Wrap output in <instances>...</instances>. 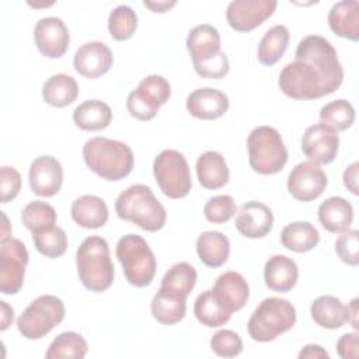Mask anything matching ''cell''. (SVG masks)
I'll return each mask as SVG.
<instances>
[{"mask_svg": "<svg viewBox=\"0 0 359 359\" xmlns=\"http://www.w3.org/2000/svg\"><path fill=\"white\" fill-rule=\"evenodd\" d=\"M344 80V69L332 43L321 35L304 36L278 79L280 91L293 100H317L332 94Z\"/></svg>", "mask_w": 359, "mask_h": 359, "instance_id": "obj_1", "label": "cell"}, {"mask_svg": "<svg viewBox=\"0 0 359 359\" xmlns=\"http://www.w3.org/2000/svg\"><path fill=\"white\" fill-rule=\"evenodd\" d=\"M86 165L105 181H119L133 168L132 149L119 140L95 136L83 146Z\"/></svg>", "mask_w": 359, "mask_h": 359, "instance_id": "obj_2", "label": "cell"}, {"mask_svg": "<svg viewBox=\"0 0 359 359\" xmlns=\"http://www.w3.org/2000/svg\"><path fill=\"white\" fill-rule=\"evenodd\" d=\"M115 212L119 219L150 233L161 230L167 219L164 206L144 184H133L122 191L115 201Z\"/></svg>", "mask_w": 359, "mask_h": 359, "instance_id": "obj_3", "label": "cell"}, {"mask_svg": "<svg viewBox=\"0 0 359 359\" xmlns=\"http://www.w3.org/2000/svg\"><path fill=\"white\" fill-rule=\"evenodd\" d=\"M76 266L79 279L86 289L100 293L111 287L115 268L105 238L100 236L84 238L76 251Z\"/></svg>", "mask_w": 359, "mask_h": 359, "instance_id": "obj_4", "label": "cell"}, {"mask_svg": "<svg viewBox=\"0 0 359 359\" xmlns=\"http://www.w3.org/2000/svg\"><path fill=\"white\" fill-rule=\"evenodd\" d=\"M296 323L294 306L282 297L264 299L251 314L247 330L258 342H269L292 330Z\"/></svg>", "mask_w": 359, "mask_h": 359, "instance_id": "obj_5", "label": "cell"}, {"mask_svg": "<svg viewBox=\"0 0 359 359\" xmlns=\"http://www.w3.org/2000/svg\"><path fill=\"white\" fill-rule=\"evenodd\" d=\"M250 167L261 175L278 174L287 163V150L280 133L272 126L254 128L247 139Z\"/></svg>", "mask_w": 359, "mask_h": 359, "instance_id": "obj_6", "label": "cell"}, {"mask_svg": "<svg viewBox=\"0 0 359 359\" xmlns=\"http://www.w3.org/2000/svg\"><path fill=\"white\" fill-rule=\"evenodd\" d=\"M115 254L122 265L126 280L132 286L146 287L151 283L156 275L157 261L142 236L126 234L121 237L116 243Z\"/></svg>", "mask_w": 359, "mask_h": 359, "instance_id": "obj_7", "label": "cell"}, {"mask_svg": "<svg viewBox=\"0 0 359 359\" xmlns=\"http://www.w3.org/2000/svg\"><path fill=\"white\" fill-rule=\"evenodd\" d=\"M65 314V304L57 296L41 294L18 317L17 328L27 339H41L63 321Z\"/></svg>", "mask_w": 359, "mask_h": 359, "instance_id": "obj_8", "label": "cell"}, {"mask_svg": "<svg viewBox=\"0 0 359 359\" xmlns=\"http://www.w3.org/2000/svg\"><path fill=\"white\" fill-rule=\"evenodd\" d=\"M153 174L161 192L171 199L187 196L192 188V178L187 158L182 153L168 149L157 154Z\"/></svg>", "mask_w": 359, "mask_h": 359, "instance_id": "obj_9", "label": "cell"}, {"mask_svg": "<svg viewBox=\"0 0 359 359\" xmlns=\"http://www.w3.org/2000/svg\"><path fill=\"white\" fill-rule=\"evenodd\" d=\"M28 250L25 244L14 237L0 241V292L15 294L24 285L28 265Z\"/></svg>", "mask_w": 359, "mask_h": 359, "instance_id": "obj_10", "label": "cell"}, {"mask_svg": "<svg viewBox=\"0 0 359 359\" xmlns=\"http://www.w3.org/2000/svg\"><path fill=\"white\" fill-rule=\"evenodd\" d=\"M328 180L323 168L311 161L296 164L287 177V191L300 202L317 199L327 188Z\"/></svg>", "mask_w": 359, "mask_h": 359, "instance_id": "obj_11", "label": "cell"}, {"mask_svg": "<svg viewBox=\"0 0 359 359\" xmlns=\"http://www.w3.org/2000/svg\"><path fill=\"white\" fill-rule=\"evenodd\" d=\"M276 6V0H234L227 6L226 20L233 29L248 32L269 18Z\"/></svg>", "mask_w": 359, "mask_h": 359, "instance_id": "obj_12", "label": "cell"}, {"mask_svg": "<svg viewBox=\"0 0 359 359\" xmlns=\"http://www.w3.org/2000/svg\"><path fill=\"white\" fill-rule=\"evenodd\" d=\"M339 149L338 132L316 123L309 126L302 137V150L314 164H330L335 160Z\"/></svg>", "mask_w": 359, "mask_h": 359, "instance_id": "obj_13", "label": "cell"}, {"mask_svg": "<svg viewBox=\"0 0 359 359\" xmlns=\"http://www.w3.org/2000/svg\"><path fill=\"white\" fill-rule=\"evenodd\" d=\"M34 39L38 50L48 59L63 56L69 48L70 35L65 22L57 17H43L34 28Z\"/></svg>", "mask_w": 359, "mask_h": 359, "instance_id": "obj_14", "label": "cell"}, {"mask_svg": "<svg viewBox=\"0 0 359 359\" xmlns=\"http://www.w3.org/2000/svg\"><path fill=\"white\" fill-rule=\"evenodd\" d=\"M28 180L35 195L43 198L55 196L63 184L62 164L53 156H39L29 165Z\"/></svg>", "mask_w": 359, "mask_h": 359, "instance_id": "obj_15", "label": "cell"}, {"mask_svg": "<svg viewBox=\"0 0 359 359\" xmlns=\"http://www.w3.org/2000/svg\"><path fill=\"white\" fill-rule=\"evenodd\" d=\"M114 63V55L108 45L100 41L83 43L74 53L73 66L76 72L87 79L105 74Z\"/></svg>", "mask_w": 359, "mask_h": 359, "instance_id": "obj_16", "label": "cell"}, {"mask_svg": "<svg viewBox=\"0 0 359 359\" xmlns=\"http://www.w3.org/2000/svg\"><path fill=\"white\" fill-rule=\"evenodd\" d=\"M215 299L229 313L241 310L250 297V286L244 276L236 271L222 273L212 289Z\"/></svg>", "mask_w": 359, "mask_h": 359, "instance_id": "obj_17", "label": "cell"}, {"mask_svg": "<svg viewBox=\"0 0 359 359\" xmlns=\"http://www.w3.org/2000/svg\"><path fill=\"white\" fill-rule=\"evenodd\" d=\"M234 226L247 238H262L272 230L273 213L266 205L250 201L240 206Z\"/></svg>", "mask_w": 359, "mask_h": 359, "instance_id": "obj_18", "label": "cell"}, {"mask_svg": "<svg viewBox=\"0 0 359 359\" xmlns=\"http://www.w3.org/2000/svg\"><path fill=\"white\" fill-rule=\"evenodd\" d=\"M187 111L198 119L213 121L223 116L229 109L227 95L212 87H202L194 90L185 102Z\"/></svg>", "mask_w": 359, "mask_h": 359, "instance_id": "obj_19", "label": "cell"}, {"mask_svg": "<svg viewBox=\"0 0 359 359\" xmlns=\"http://www.w3.org/2000/svg\"><path fill=\"white\" fill-rule=\"evenodd\" d=\"M299 278V268L296 262L282 254L272 255L264 266V280L266 287L273 292L286 293L292 290Z\"/></svg>", "mask_w": 359, "mask_h": 359, "instance_id": "obj_20", "label": "cell"}, {"mask_svg": "<svg viewBox=\"0 0 359 359\" xmlns=\"http://www.w3.org/2000/svg\"><path fill=\"white\" fill-rule=\"evenodd\" d=\"M331 31L351 41L359 39V3L356 0H342L335 3L328 13Z\"/></svg>", "mask_w": 359, "mask_h": 359, "instance_id": "obj_21", "label": "cell"}, {"mask_svg": "<svg viewBox=\"0 0 359 359\" xmlns=\"http://www.w3.org/2000/svg\"><path fill=\"white\" fill-rule=\"evenodd\" d=\"M72 219L83 229H100L108 220V206L97 195H83L73 201Z\"/></svg>", "mask_w": 359, "mask_h": 359, "instance_id": "obj_22", "label": "cell"}, {"mask_svg": "<svg viewBox=\"0 0 359 359\" xmlns=\"http://www.w3.org/2000/svg\"><path fill=\"white\" fill-rule=\"evenodd\" d=\"M318 220L327 231L341 234L349 230L353 222L352 205L341 196L327 198L318 206Z\"/></svg>", "mask_w": 359, "mask_h": 359, "instance_id": "obj_23", "label": "cell"}, {"mask_svg": "<svg viewBox=\"0 0 359 359\" xmlns=\"http://www.w3.org/2000/svg\"><path fill=\"white\" fill-rule=\"evenodd\" d=\"M196 175L199 184L206 189H219L229 182V167L219 151H205L196 160Z\"/></svg>", "mask_w": 359, "mask_h": 359, "instance_id": "obj_24", "label": "cell"}, {"mask_svg": "<svg viewBox=\"0 0 359 359\" xmlns=\"http://www.w3.org/2000/svg\"><path fill=\"white\" fill-rule=\"evenodd\" d=\"M187 49L192 57V63L210 59L220 53V34L209 24L194 27L187 36Z\"/></svg>", "mask_w": 359, "mask_h": 359, "instance_id": "obj_25", "label": "cell"}, {"mask_svg": "<svg viewBox=\"0 0 359 359\" xmlns=\"http://www.w3.org/2000/svg\"><path fill=\"white\" fill-rule=\"evenodd\" d=\"M313 321L327 330L341 328L348 321L346 306L335 296L324 294L313 300L310 306Z\"/></svg>", "mask_w": 359, "mask_h": 359, "instance_id": "obj_26", "label": "cell"}, {"mask_svg": "<svg viewBox=\"0 0 359 359\" xmlns=\"http://www.w3.org/2000/svg\"><path fill=\"white\" fill-rule=\"evenodd\" d=\"M199 259L209 268H219L227 262L230 241L222 231H203L196 240Z\"/></svg>", "mask_w": 359, "mask_h": 359, "instance_id": "obj_27", "label": "cell"}, {"mask_svg": "<svg viewBox=\"0 0 359 359\" xmlns=\"http://www.w3.org/2000/svg\"><path fill=\"white\" fill-rule=\"evenodd\" d=\"M79 95L77 81L65 73L50 76L42 87L43 101L55 108H63L73 104Z\"/></svg>", "mask_w": 359, "mask_h": 359, "instance_id": "obj_28", "label": "cell"}, {"mask_svg": "<svg viewBox=\"0 0 359 359\" xmlns=\"http://www.w3.org/2000/svg\"><path fill=\"white\" fill-rule=\"evenodd\" d=\"M73 121L77 128L88 132L105 129L112 121L109 105L100 100H87L73 111Z\"/></svg>", "mask_w": 359, "mask_h": 359, "instance_id": "obj_29", "label": "cell"}, {"mask_svg": "<svg viewBox=\"0 0 359 359\" xmlns=\"http://www.w3.org/2000/svg\"><path fill=\"white\" fill-rule=\"evenodd\" d=\"M320 241L318 230L310 222H293L280 231V243L293 252L311 251Z\"/></svg>", "mask_w": 359, "mask_h": 359, "instance_id": "obj_30", "label": "cell"}, {"mask_svg": "<svg viewBox=\"0 0 359 359\" xmlns=\"http://www.w3.org/2000/svg\"><path fill=\"white\" fill-rule=\"evenodd\" d=\"M196 278V269L191 264L177 262L164 273L160 290L187 300V297L195 287Z\"/></svg>", "mask_w": 359, "mask_h": 359, "instance_id": "obj_31", "label": "cell"}, {"mask_svg": "<svg viewBox=\"0 0 359 359\" xmlns=\"http://www.w3.org/2000/svg\"><path fill=\"white\" fill-rule=\"evenodd\" d=\"M289 29L287 27L278 24L269 28L259 41L258 45V60L264 66H273L278 63L289 45Z\"/></svg>", "mask_w": 359, "mask_h": 359, "instance_id": "obj_32", "label": "cell"}, {"mask_svg": "<svg viewBox=\"0 0 359 359\" xmlns=\"http://www.w3.org/2000/svg\"><path fill=\"white\" fill-rule=\"evenodd\" d=\"M150 311L153 318L158 323L164 325H172L185 317L187 300L158 289L151 300Z\"/></svg>", "mask_w": 359, "mask_h": 359, "instance_id": "obj_33", "label": "cell"}, {"mask_svg": "<svg viewBox=\"0 0 359 359\" xmlns=\"http://www.w3.org/2000/svg\"><path fill=\"white\" fill-rule=\"evenodd\" d=\"M194 314L202 325L209 328L222 327L231 317V313H229L224 307H222L220 303L215 299L212 289L202 292L196 297L194 304Z\"/></svg>", "mask_w": 359, "mask_h": 359, "instance_id": "obj_34", "label": "cell"}, {"mask_svg": "<svg viewBox=\"0 0 359 359\" xmlns=\"http://www.w3.org/2000/svg\"><path fill=\"white\" fill-rule=\"evenodd\" d=\"M87 341L74 331H66L59 334L49 345L45 358L46 359H62L73 358L83 359L87 355Z\"/></svg>", "mask_w": 359, "mask_h": 359, "instance_id": "obj_35", "label": "cell"}, {"mask_svg": "<svg viewBox=\"0 0 359 359\" xmlns=\"http://www.w3.org/2000/svg\"><path fill=\"white\" fill-rule=\"evenodd\" d=\"M56 220V210L52 205L43 201H32L21 212V222L32 234L53 227Z\"/></svg>", "mask_w": 359, "mask_h": 359, "instance_id": "obj_36", "label": "cell"}, {"mask_svg": "<svg viewBox=\"0 0 359 359\" xmlns=\"http://www.w3.org/2000/svg\"><path fill=\"white\" fill-rule=\"evenodd\" d=\"M320 123L335 132L346 130L355 121V109L346 100H334L320 109Z\"/></svg>", "mask_w": 359, "mask_h": 359, "instance_id": "obj_37", "label": "cell"}, {"mask_svg": "<svg viewBox=\"0 0 359 359\" xmlns=\"http://www.w3.org/2000/svg\"><path fill=\"white\" fill-rule=\"evenodd\" d=\"M137 28V15L126 4L116 6L108 17V31L116 41L129 39Z\"/></svg>", "mask_w": 359, "mask_h": 359, "instance_id": "obj_38", "label": "cell"}, {"mask_svg": "<svg viewBox=\"0 0 359 359\" xmlns=\"http://www.w3.org/2000/svg\"><path fill=\"white\" fill-rule=\"evenodd\" d=\"M32 241L38 252L46 258H59L67 250V236L63 229L53 226L45 231L32 234Z\"/></svg>", "mask_w": 359, "mask_h": 359, "instance_id": "obj_39", "label": "cell"}, {"mask_svg": "<svg viewBox=\"0 0 359 359\" xmlns=\"http://www.w3.org/2000/svg\"><path fill=\"white\" fill-rule=\"evenodd\" d=\"M160 107L161 105L158 102H156L153 98L144 94L140 88L130 91L126 98L128 112L137 121L146 122L153 119L157 115Z\"/></svg>", "mask_w": 359, "mask_h": 359, "instance_id": "obj_40", "label": "cell"}, {"mask_svg": "<svg viewBox=\"0 0 359 359\" xmlns=\"http://www.w3.org/2000/svg\"><path fill=\"white\" fill-rule=\"evenodd\" d=\"M237 212L233 196L230 195H216L203 206V213L208 222L215 224H223L229 222Z\"/></svg>", "mask_w": 359, "mask_h": 359, "instance_id": "obj_41", "label": "cell"}, {"mask_svg": "<svg viewBox=\"0 0 359 359\" xmlns=\"http://www.w3.org/2000/svg\"><path fill=\"white\" fill-rule=\"evenodd\" d=\"M212 351L220 358H234L243 351L240 335L231 330H220L210 338Z\"/></svg>", "mask_w": 359, "mask_h": 359, "instance_id": "obj_42", "label": "cell"}, {"mask_svg": "<svg viewBox=\"0 0 359 359\" xmlns=\"http://www.w3.org/2000/svg\"><path fill=\"white\" fill-rule=\"evenodd\" d=\"M359 231L346 230L335 240V252L339 259L348 265L356 266L359 264Z\"/></svg>", "mask_w": 359, "mask_h": 359, "instance_id": "obj_43", "label": "cell"}, {"mask_svg": "<svg viewBox=\"0 0 359 359\" xmlns=\"http://www.w3.org/2000/svg\"><path fill=\"white\" fill-rule=\"evenodd\" d=\"M194 65V70L196 72V74H199L201 77L205 79H223L230 69V63H229V57L224 52L217 53L216 56L198 62V63H192Z\"/></svg>", "mask_w": 359, "mask_h": 359, "instance_id": "obj_44", "label": "cell"}, {"mask_svg": "<svg viewBox=\"0 0 359 359\" xmlns=\"http://www.w3.org/2000/svg\"><path fill=\"white\" fill-rule=\"evenodd\" d=\"M137 88H140L144 94L153 98L160 105H164L171 97L170 83L158 74H149L139 83Z\"/></svg>", "mask_w": 359, "mask_h": 359, "instance_id": "obj_45", "label": "cell"}, {"mask_svg": "<svg viewBox=\"0 0 359 359\" xmlns=\"http://www.w3.org/2000/svg\"><path fill=\"white\" fill-rule=\"evenodd\" d=\"M0 201L7 203L13 201L21 191V175L10 165H3L0 170Z\"/></svg>", "mask_w": 359, "mask_h": 359, "instance_id": "obj_46", "label": "cell"}, {"mask_svg": "<svg viewBox=\"0 0 359 359\" xmlns=\"http://www.w3.org/2000/svg\"><path fill=\"white\" fill-rule=\"evenodd\" d=\"M358 332L344 334L337 342V352L342 359H358Z\"/></svg>", "mask_w": 359, "mask_h": 359, "instance_id": "obj_47", "label": "cell"}, {"mask_svg": "<svg viewBox=\"0 0 359 359\" xmlns=\"http://www.w3.org/2000/svg\"><path fill=\"white\" fill-rule=\"evenodd\" d=\"M358 170H359V164L358 163H352L344 171V185L353 195L359 194V191H358Z\"/></svg>", "mask_w": 359, "mask_h": 359, "instance_id": "obj_48", "label": "cell"}, {"mask_svg": "<svg viewBox=\"0 0 359 359\" xmlns=\"http://www.w3.org/2000/svg\"><path fill=\"white\" fill-rule=\"evenodd\" d=\"M299 358L303 359V358H310V359H317V358H330L328 352L320 346V345H314V344H310V345H306L300 352H299Z\"/></svg>", "mask_w": 359, "mask_h": 359, "instance_id": "obj_49", "label": "cell"}, {"mask_svg": "<svg viewBox=\"0 0 359 359\" xmlns=\"http://www.w3.org/2000/svg\"><path fill=\"white\" fill-rule=\"evenodd\" d=\"M0 307H1V318H0L1 325H0V330L4 331V330L8 328V325L14 320V310H13V307H10L7 304V302H3V300L0 302Z\"/></svg>", "mask_w": 359, "mask_h": 359, "instance_id": "obj_50", "label": "cell"}, {"mask_svg": "<svg viewBox=\"0 0 359 359\" xmlns=\"http://www.w3.org/2000/svg\"><path fill=\"white\" fill-rule=\"evenodd\" d=\"M175 3L177 1H143V4L146 6V7H149L151 11H154V13H165V11H168L171 7H174L175 6Z\"/></svg>", "mask_w": 359, "mask_h": 359, "instance_id": "obj_51", "label": "cell"}, {"mask_svg": "<svg viewBox=\"0 0 359 359\" xmlns=\"http://www.w3.org/2000/svg\"><path fill=\"white\" fill-rule=\"evenodd\" d=\"M346 311H348V323H351V325L355 330H358L359 328V325H358V297H353L351 300V303L346 307Z\"/></svg>", "mask_w": 359, "mask_h": 359, "instance_id": "obj_52", "label": "cell"}, {"mask_svg": "<svg viewBox=\"0 0 359 359\" xmlns=\"http://www.w3.org/2000/svg\"><path fill=\"white\" fill-rule=\"evenodd\" d=\"M1 213V219H3V236H1V240H4V238H8L10 237V233L7 231V229H8V220H7V216H6V213L4 212H0Z\"/></svg>", "mask_w": 359, "mask_h": 359, "instance_id": "obj_53", "label": "cell"}]
</instances>
